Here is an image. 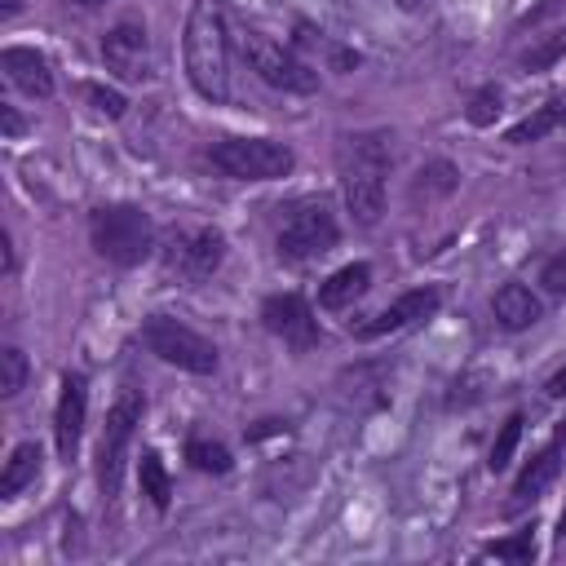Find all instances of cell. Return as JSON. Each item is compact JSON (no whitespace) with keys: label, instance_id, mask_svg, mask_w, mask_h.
<instances>
[{"label":"cell","instance_id":"obj_5","mask_svg":"<svg viewBox=\"0 0 566 566\" xmlns=\"http://www.w3.org/2000/svg\"><path fill=\"white\" fill-rule=\"evenodd\" d=\"M208 159L212 168L239 181H274V177H287L296 164V155L274 137H226L208 150Z\"/></svg>","mask_w":566,"mask_h":566},{"label":"cell","instance_id":"obj_30","mask_svg":"<svg viewBox=\"0 0 566 566\" xmlns=\"http://www.w3.org/2000/svg\"><path fill=\"white\" fill-rule=\"evenodd\" d=\"M539 283H544V287H548L553 296H562V292H566V248H562V252H557V256H553V261L544 265Z\"/></svg>","mask_w":566,"mask_h":566},{"label":"cell","instance_id":"obj_31","mask_svg":"<svg viewBox=\"0 0 566 566\" xmlns=\"http://www.w3.org/2000/svg\"><path fill=\"white\" fill-rule=\"evenodd\" d=\"M544 394H548V398H566V363H562V367H557V371L548 376V385H544Z\"/></svg>","mask_w":566,"mask_h":566},{"label":"cell","instance_id":"obj_12","mask_svg":"<svg viewBox=\"0 0 566 566\" xmlns=\"http://www.w3.org/2000/svg\"><path fill=\"white\" fill-rule=\"evenodd\" d=\"M261 323H265V332H274V336H279L283 345H292V349H310V345H318L314 310H310L296 292L265 296V305H261Z\"/></svg>","mask_w":566,"mask_h":566},{"label":"cell","instance_id":"obj_32","mask_svg":"<svg viewBox=\"0 0 566 566\" xmlns=\"http://www.w3.org/2000/svg\"><path fill=\"white\" fill-rule=\"evenodd\" d=\"M0 119H4V137H18V133H22V119H18V111H13V106H4V111H0Z\"/></svg>","mask_w":566,"mask_h":566},{"label":"cell","instance_id":"obj_28","mask_svg":"<svg viewBox=\"0 0 566 566\" xmlns=\"http://www.w3.org/2000/svg\"><path fill=\"white\" fill-rule=\"evenodd\" d=\"M562 53H566V31H553L548 40H539V44L522 57V66H526V71H544V66H553Z\"/></svg>","mask_w":566,"mask_h":566},{"label":"cell","instance_id":"obj_13","mask_svg":"<svg viewBox=\"0 0 566 566\" xmlns=\"http://www.w3.org/2000/svg\"><path fill=\"white\" fill-rule=\"evenodd\" d=\"M84 416H88V380L80 371H66L57 407H53V442L62 460H75L80 438H84Z\"/></svg>","mask_w":566,"mask_h":566},{"label":"cell","instance_id":"obj_9","mask_svg":"<svg viewBox=\"0 0 566 566\" xmlns=\"http://www.w3.org/2000/svg\"><path fill=\"white\" fill-rule=\"evenodd\" d=\"M226 261V239L217 226H190V230H177L172 243H168V274L177 279H208L217 274V265Z\"/></svg>","mask_w":566,"mask_h":566},{"label":"cell","instance_id":"obj_10","mask_svg":"<svg viewBox=\"0 0 566 566\" xmlns=\"http://www.w3.org/2000/svg\"><path fill=\"white\" fill-rule=\"evenodd\" d=\"M102 62L111 75L128 80V84H142L150 80L155 71V57H150V35L142 22H115L106 35H102Z\"/></svg>","mask_w":566,"mask_h":566},{"label":"cell","instance_id":"obj_24","mask_svg":"<svg viewBox=\"0 0 566 566\" xmlns=\"http://www.w3.org/2000/svg\"><path fill=\"white\" fill-rule=\"evenodd\" d=\"M27 389V354L18 345L0 349V398H18Z\"/></svg>","mask_w":566,"mask_h":566},{"label":"cell","instance_id":"obj_18","mask_svg":"<svg viewBox=\"0 0 566 566\" xmlns=\"http://www.w3.org/2000/svg\"><path fill=\"white\" fill-rule=\"evenodd\" d=\"M40 447L35 442H18L13 451H9V460H4V473H0V495L4 500H13L18 491H27L35 478H40Z\"/></svg>","mask_w":566,"mask_h":566},{"label":"cell","instance_id":"obj_33","mask_svg":"<svg viewBox=\"0 0 566 566\" xmlns=\"http://www.w3.org/2000/svg\"><path fill=\"white\" fill-rule=\"evenodd\" d=\"M424 0H398V9H420Z\"/></svg>","mask_w":566,"mask_h":566},{"label":"cell","instance_id":"obj_15","mask_svg":"<svg viewBox=\"0 0 566 566\" xmlns=\"http://www.w3.org/2000/svg\"><path fill=\"white\" fill-rule=\"evenodd\" d=\"M491 314H495V323H500L504 332H526V327L539 323L544 305H539V296H535L526 283H504V287L491 296Z\"/></svg>","mask_w":566,"mask_h":566},{"label":"cell","instance_id":"obj_1","mask_svg":"<svg viewBox=\"0 0 566 566\" xmlns=\"http://www.w3.org/2000/svg\"><path fill=\"white\" fill-rule=\"evenodd\" d=\"M186 75L199 97L226 102L230 97V18L221 0H195L186 13Z\"/></svg>","mask_w":566,"mask_h":566},{"label":"cell","instance_id":"obj_19","mask_svg":"<svg viewBox=\"0 0 566 566\" xmlns=\"http://www.w3.org/2000/svg\"><path fill=\"white\" fill-rule=\"evenodd\" d=\"M296 49H305V53L323 57L332 71H354V66H358V53H354V49H340L336 40H327L323 31H314L310 22H301V27H296Z\"/></svg>","mask_w":566,"mask_h":566},{"label":"cell","instance_id":"obj_7","mask_svg":"<svg viewBox=\"0 0 566 566\" xmlns=\"http://www.w3.org/2000/svg\"><path fill=\"white\" fill-rule=\"evenodd\" d=\"M336 239H340L336 217L327 212L323 199H310V203L292 208L287 221L279 226V256L296 261V265L301 261H318V256H327L336 248Z\"/></svg>","mask_w":566,"mask_h":566},{"label":"cell","instance_id":"obj_17","mask_svg":"<svg viewBox=\"0 0 566 566\" xmlns=\"http://www.w3.org/2000/svg\"><path fill=\"white\" fill-rule=\"evenodd\" d=\"M562 438H566V429L557 433V442H548L522 473H517V482H513V504H526V500H539L544 495V486L557 478V469H562Z\"/></svg>","mask_w":566,"mask_h":566},{"label":"cell","instance_id":"obj_25","mask_svg":"<svg viewBox=\"0 0 566 566\" xmlns=\"http://www.w3.org/2000/svg\"><path fill=\"white\" fill-rule=\"evenodd\" d=\"M482 557H500V562H531L535 557V539H531V531H513V535H504V539H491V544H482Z\"/></svg>","mask_w":566,"mask_h":566},{"label":"cell","instance_id":"obj_6","mask_svg":"<svg viewBox=\"0 0 566 566\" xmlns=\"http://www.w3.org/2000/svg\"><path fill=\"white\" fill-rule=\"evenodd\" d=\"M142 407L146 398L137 389H124L111 407H106V424H102V442H97V486L102 495L111 500L119 491V478H124V451L142 424Z\"/></svg>","mask_w":566,"mask_h":566},{"label":"cell","instance_id":"obj_35","mask_svg":"<svg viewBox=\"0 0 566 566\" xmlns=\"http://www.w3.org/2000/svg\"><path fill=\"white\" fill-rule=\"evenodd\" d=\"M18 9V0H4V13H13Z\"/></svg>","mask_w":566,"mask_h":566},{"label":"cell","instance_id":"obj_4","mask_svg":"<svg viewBox=\"0 0 566 566\" xmlns=\"http://www.w3.org/2000/svg\"><path fill=\"white\" fill-rule=\"evenodd\" d=\"M142 345L177 367V371H190V376H212L217 371V345L208 336H199L195 327H186L181 318H168V314H150L142 323Z\"/></svg>","mask_w":566,"mask_h":566},{"label":"cell","instance_id":"obj_27","mask_svg":"<svg viewBox=\"0 0 566 566\" xmlns=\"http://www.w3.org/2000/svg\"><path fill=\"white\" fill-rule=\"evenodd\" d=\"M495 115H500V88H478L473 97H469V106H464V119L469 124H478V128H486V124H495Z\"/></svg>","mask_w":566,"mask_h":566},{"label":"cell","instance_id":"obj_14","mask_svg":"<svg viewBox=\"0 0 566 566\" xmlns=\"http://www.w3.org/2000/svg\"><path fill=\"white\" fill-rule=\"evenodd\" d=\"M0 71H4V80L18 93H27V97H53V71H49L44 53L22 49V44H9L0 53Z\"/></svg>","mask_w":566,"mask_h":566},{"label":"cell","instance_id":"obj_16","mask_svg":"<svg viewBox=\"0 0 566 566\" xmlns=\"http://www.w3.org/2000/svg\"><path fill=\"white\" fill-rule=\"evenodd\" d=\"M367 287H371V265H367V261H349V265L332 270V274L318 283V305H323V310H345V305H354Z\"/></svg>","mask_w":566,"mask_h":566},{"label":"cell","instance_id":"obj_21","mask_svg":"<svg viewBox=\"0 0 566 566\" xmlns=\"http://www.w3.org/2000/svg\"><path fill=\"white\" fill-rule=\"evenodd\" d=\"M562 119H566V111H562L557 102H553V106H539L535 115H526L522 124H513L504 142H513V146H526V142H539V137H544V133H553V128H557Z\"/></svg>","mask_w":566,"mask_h":566},{"label":"cell","instance_id":"obj_26","mask_svg":"<svg viewBox=\"0 0 566 566\" xmlns=\"http://www.w3.org/2000/svg\"><path fill=\"white\" fill-rule=\"evenodd\" d=\"M522 416H509L504 420V429H500V438L491 442V455H486V469L491 473H500V469H509V460H513V451H517V442H522Z\"/></svg>","mask_w":566,"mask_h":566},{"label":"cell","instance_id":"obj_29","mask_svg":"<svg viewBox=\"0 0 566 566\" xmlns=\"http://www.w3.org/2000/svg\"><path fill=\"white\" fill-rule=\"evenodd\" d=\"M84 97H88V102H93V111H97V115H106V119H119V115H124V106H128V102H124L115 88H106V84H84Z\"/></svg>","mask_w":566,"mask_h":566},{"label":"cell","instance_id":"obj_8","mask_svg":"<svg viewBox=\"0 0 566 566\" xmlns=\"http://www.w3.org/2000/svg\"><path fill=\"white\" fill-rule=\"evenodd\" d=\"M243 57L248 66L270 84V88H283V93H314L318 88V71L310 62H301L292 49H283L279 40L261 35V31H243Z\"/></svg>","mask_w":566,"mask_h":566},{"label":"cell","instance_id":"obj_20","mask_svg":"<svg viewBox=\"0 0 566 566\" xmlns=\"http://www.w3.org/2000/svg\"><path fill=\"white\" fill-rule=\"evenodd\" d=\"M137 482H142V495L164 513L172 504V478H168V464L159 451H142V464H137Z\"/></svg>","mask_w":566,"mask_h":566},{"label":"cell","instance_id":"obj_34","mask_svg":"<svg viewBox=\"0 0 566 566\" xmlns=\"http://www.w3.org/2000/svg\"><path fill=\"white\" fill-rule=\"evenodd\" d=\"M557 535L566 539V509H562V522H557Z\"/></svg>","mask_w":566,"mask_h":566},{"label":"cell","instance_id":"obj_22","mask_svg":"<svg viewBox=\"0 0 566 566\" xmlns=\"http://www.w3.org/2000/svg\"><path fill=\"white\" fill-rule=\"evenodd\" d=\"M455 186H460V172H455V164H447V159L424 164L420 177H416V195H424V199H442V195H451Z\"/></svg>","mask_w":566,"mask_h":566},{"label":"cell","instance_id":"obj_11","mask_svg":"<svg viewBox=\"0 0 566 566\" xmlns=\"http://www.w3.org/2000/svg\"><path fill=\"white\" fill-rule=\"evenodd\" d=\"M438 287H411V292H402L398 301H389L376 318H367V323H358L354 327V336L358 340H380V336H394V332H407V327H416V323H424L433 310H438Z\"/></svg>","mask_w":566,"mask_h":566},{"label":"cell","instance_id":"obj_3","mask_svg":"<svg viewBox=\"0 0 566 566\" xmlns=\"http://www.w3.org/2000/svg\"><path fill=\"white\" fill-rule=\"evenodd\" d=\"M88 239L97 248V256H106L111 265H142L155 252V226L137 203H102L88 217Z\"/></svg>","mask_w":566,"mask_h":566},{"label":"cell","instance_id":"obj_23","mask_svg":"<svg viewBox=\"0 0 566 566\" xmlns=\"http://www.w3.org/2000/svg\"><path fill=\"white\" fill-rule=\"evenodd\" d=\"M186 460L199 469V473H230V451L221 442H208V438H190L186 442Z\"/></svg>","mask_w":566,"mask_h":566},{"label":"cell","instance_id":"obj_2","mask_svg":"<svg viewBox=\"0 0 566 566\" xmlns=\"http://www.w3.org/2000/svg\"><path fill=\"white\" fill-rule=\"evenodd\" d=\"M340 195L358 226H376L385 212V177H389V137L380 128L349 133L336 150Z\"/></svg>","mask_w":566,"mask_h":566},{"label":"cell","instance_id":"obj_36","mask_svg":"<svg viewBox=\"0 0 566 566\" xmlns=\"http://www.w3.org/2000/svg\"><path fill=\"white\" fill-rule=\"evenodd\" d=\"M75 4H102V0H75Z\"/></svg>","mask_w":566,"mask_h":566}]
</instances>
